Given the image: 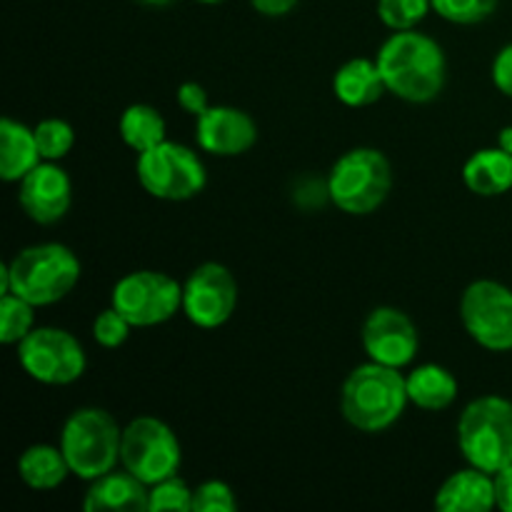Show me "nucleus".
<instances>
[{"instance_id": "obj_33", "label": "nucleus", "mask_w": 512, "mask_h": 512, "mask_svg": "<svg viewBox=\"0 0 512 512\" xmlns=\"http://www.w3.org/2000/svg\"><path fill=\"white\" fill-rule=\"evenodd\" d=\"M495 478V505L503 512H512V465L503 468Z\"/></svg>"}, {"instance_id": "obj_20", "label": "nucleus", "mask_w": 512, "mask_h": 512, "mask_svg": "<svg viewBox=\"0 0 512 512\" xmlns=\"http://www.w3.org/2000/svg\"><path fill=\"white\" fill-rule=\"evenodd\" d=\"M463 183L480 198H498L512 190V155L503 148L475 150L463 165Z\"/></svg>"}, {"instance_id": "obj_34", "label": "nucleus", "mask_w": 512, "mask_h": 512, "mask_svg": "<svg viewBox=\"0 0 512 512\" xmlns=\"http://www.w3.org/2000/svg\"><path fill=\"white\" fill-rule=\"evenodd\" d=\"M298 3L300 0H250V5L265 18H283V15L293 13Z\"/></svg>"}, {"instance_id": "obj_36", "label": "nucleus", "mask_w": 512, "mask_h": 512, "mask_svg": "<svg viewBox=\"0 0 512 512\" xmlns=\"http://www.w3.org/2000/svg\"><path fill=\"white\" fill-rule=\"evenodd\" d=\"M138 3H143V5H150V8H165V5L175 3V0H138Z\"/></svg>"}, {"instance_id": "obj_13", "label": "nucleus", "mask_w": 512, "mask_h": 512, "mask_svg": "<svg viewBox=\"0 0 512 512\" xmlns=\"http://www.w3.org/2000/svg\"><path fill=\"white\" fill-rule=\"evenodd\" d=\"M360 340H363L368 360L390 365V368L410 365L420 348V335L413 318L390 305H380L365 318Z\"/></svg>"}, {"instance_id": "obj_11", "label": "nucleus", "mask_w": 512, "mask_h": 512, "mask_svg": "<svg viewBox=\"0 0 512 512\" xmlns=\"http://www.w3.org/2000/svg\"><path fill=\"white\" fill-rule=\"evenodd\" d=\"M465 333L490 353L512 350V290L498 280H475L460 298Z\"/></svg>"}, {"instance_id": "obj_10", "label": "nucleus", "mask_w": 512, "mask_h": 512, "mask_svg": "<svg viewBox=\"0 0 512 512\" xmlns=\"http://www.w3.org/2000/svg\"><path fill=\"white\" fill-rule=\"evenodd\" d=\"M20 368L43 385H70L88 368V355L73 333L63 328H33L18 343Z\"/></svg>"}, {"instance_id": "obj_23", "label": "nucleus", "mask_w": 512, "mask_h": 512, "mask_svg": "<svg viewBox=\"0 0 512 512\" xmlns=\"http://www.w3.org/2000/svg\"><path fill=\"white\" fill-rule=\"evenodd\" d=\"M165 133H168V125L165 118L148 103H135L128 105L120 115V138L135 153H145V150L155 148L158 143H163Z\"/></svg>"}, {"instance_id": "obj_26", "label": "nucleus", "mask_w": 512, "mask_h": 512, "mask_svg": "<svg viewBox=\"0 0 512 512\" xmlns=\"http://www.w3.org/2000/svg\"><path fill=\"white\" fill-rule=\"evenodd\" d=\"M35 140H38V148L43 160H63L65 155L73 150L75 145V130L70 128V123L60 118H45L35 125Z\"/></svg>"}, {"instance_id": "obj_32", "label": "nucleus", "mask_w": 512, "mask_h": 512, "mask_svg": "<svg viewBox=\"0 0 512 512\" xmlns=\"http://www.w3.org/2000/svg\"><path fill=\"white\" fill-rule=\"evenodd\" d=\"M490 75H493L495 88L505 98H512V43L498 50V55L493 60V68H490Z\"/></svg>"}, {"instance_id": "obj_37", "label": "nucleus", "mask_w": 512, "mask_h": 512, "mask_svg": "<svg viewBox=\"0 0 512 512\" xmlns=\"http://www.w3.org/2000/svg\"><path fill=\"white\" fill-rule=\"evenodd\" d=\"M198 3H205V5H218V3H223V0H198Z\"/></svg>"}, {"instance_id": "obj_25", "label": "nucleus", "mask_w": 512, "mask_h": 512, "mask_svg": "<svg viewBox=\"0 0 512 512\" xmlns=\"http://www.w3.org/2000/svg\"><path fill=\"white\" fill-rule=\"evenodd\" d=\"M433 10L430 0H378V18L385 28L413 30Z\"/></svg>"}, {"instance_id": "obj_4", "label": "nucleus", "mask_w": 512, "mask_h": 512, "mask_svg": "<svg viewBox=\"0 0 512 512\" xmlns=\"http://www.w3.org/2000/svg\"><path fill=\"white\" fill-rule=\"evenodd\" d=\"M458 448L468 465L495 475L512 465V400L483 395L458 420Z\"/></svg>"}, {"instance_id": "obj_28", "label": "nucleus", "mask_w": 512, "mask_h": 512, "mask_svg": "<svg viewBox=\"0 0 512 512\" xmlns=\"http://www.w3.org/2000/svg\"><path fill=\"white\" fill-rule=\"evenodd\" d=\"M193 512V490L178 475L150 485V510L148 512Z\"/></svg>"}, {"instance_id": "obj_3", "label": "nucleus", "mask_w": 512, "mask_h": 512, "mask_svg": "<svg viewBox=\"0 0 512 512\" xmlns=\"http://www.w3.org/2000/svg\"><path fill=\"white\" fill-rule=\"evenodd\" d=\"M3 268L8 273V293L28 300L35 308L68 298L83 275L78 255L63 243L30 245Z\"/></svg>"}, {"instance_id": "obj_2", "label": "nucleus", "mask_w": 512, "mask_h": 512, "mask_svg": "<svg viewBox=\"0 0 512 512\" xmlns=\"http://www.w3.org/2000/svg\"><path fill=\"white\" fill-rule=\"evenodd\" d=\"M408 383L400 368L368 363L350 370L340 388V413L360 433H385L408 408Z\"/></svg>"}, {"instance_id": "obj_9", "label": "nucleus", "mask_w": 512, "mask_h": 512, "mask_svg": "<svg viewBox=\"0 0 512 512\" xmlns=\"http://www.w3.org/2000/svg\"><path fill=\"white\" fill-rule=\"evenodd\" d=\"M110 305L133 328H155L183 310V285L158 270H133L113 285Z\"/></svg>"}, {"instance_id": "obj_17", "label": "nucleus", "mask_w": 512, "mask_h": 512, "mask_svg": "<svg viewBox=\"0 0 512 512\" xmlns=\"http://www.w3.org/2000/svg\"><path fill=\"white\" fill-rule=\"evenodd\" d=\"M85 512H148L150 488L123 468L93 480L83 498Z\"/></svg>"}, {"instance_id": "obj_6", "label": "nucleus", "mask_w": 512, "mask_h": 512, "mask_svg": "<svg viewBox=\"0 0 512 512\" xmlns=\"http://www.w3.org/2000/svg\"><path fill=\"white\" fill-rule=\"evenodd\" d=\"M393 190V168L378 148H353L340 155L328 175V198L343 213L370 215Z\"/></svg>"}, {"instance_id": "obj_8", "label": "nucleus", "mask_w": 512, "mask_h": 512, "mask_svg": "<svg viewBox=\"0 0 512 512\" xmlns=\"http://www.w3.org/2000/svg\"><path fill=\"white\" fill-rule=\"evenodd\" d=\"M183 463V448L168 423L153 415H140L123 428L120 465L145 485L178 475Z\"/></svg>"}, {"instance_id": "obj_12", "label": "nucleus", "mask_w": 512, "mask_h": 512, "mask_svg": "<svg viewBox=\"0 0 512 512\" xmlns=\"http://www.w3.org/2000/svg\"><path fill=\"white\" fill-rule=\"evenodd\" d=\"M238 308V283L220 263H203L183 283V313L193 325L215 330Z\"/></svg>"}, {"instance_id": "obj_35", "label": "nucleus", "mask_w": 512, "mask_h": 512, "mask_svg": "<svg viewBox=\"0 0 512 512\" xmlns=\"http://www.w3.org/2000/svg\"><path fill=\"white\" fill-rule=\"evenodd\" d=\"M498 148H503L505 153L512 155V125H508V128H503L498 133Z\"/></svg>"}, {"instance_id": "obj_21", "label": "nucleus", "mask_w": 512, "mask_h": 512, "mask_svg": "<svg viewBox=\"0 0 512 512\" xmlns=\"http://www.w3.org/2000/svg\"><path fill=\"white\" fill-rule=\"evenodd\" d=\"M405 383H408L410 403L418 405L420 410H430V413L450 408L460 390L458 378L438 363L418 365L413 373L405 375Z\"/></svg>"}, {"instance_id": "obj_31", "label": "nucleus", "mask_w": 512, "mask_h": 512, "mask_svg": "<svg viewBox=\"0 0 512 512\" xmlns=\"http://www.w3.org/2000/svg\"><path fill=\"white\" fill-rule=\"evenodd\" d=\"M175 100H178V105L185 113L195 115V118H200V115L210 108L208 90L200 83H195V80H188V83L180 85L178 93H175Z\"/></svg>"}, {"instance_id": "obj_29", "label": "nucleus", "mask_w": 512, "mask_h": 512, "mask_svg": "<svg viewBox=\"0 0 512 512\" xmlns=\"http://www.w3.org/2000/svg\"><path fill=\"white\" fill-rule=\"evenodd\" d=\"M238 498L223 480H205L193 490V512H233Z\"/></svg>"}, {"instance_id": "obj_24", "label": "nucleus", "mask_w": 512, "mask_h": 512, "mask_svg": "<svg viewBox=\"0 0 512 512\" xmlns=\"http://www.w3.org/2000/svg\"><path fill=\"white\" fill-rule=\"evenodd\" d=\"M35 325V305L15 293L0 295V343L18 345Z\"/></svg>"}, {"instance_id": "obj_30", "label": "nucleus", "mask_w": 512, "mask_h": 512, "mask_svg": "<svg viewBox=\"0 0 512 512\" xmlns=\"http://www.w3.org/2000/svg\"><path fill=\"white\" fill-rule=\"evenodd\" d=\"M130 330H133V325H130L128 320H125L123 315L113 308V305L105 310H100L93 320L95 343L103 345V348H108V350H115V348H120V345L128 343Z\"/></svg>"}, {"instance_id": "obj_19", "label": "nucleus", "mask_w": 512, "mask_h": 512, "mask_svg": "<svg viewBox=\"0 0 512 512\" xmlns=\"http://www.w3.org/2000/svg\"><path fill=\"white\" fill-rule=\"evenodd\" d=\"M333 93L348 108H368L378 103L388 88L375 60L353 58L335 70Z\"/></svg>"}, {"instance_id": "obj_22", "label": "nucleus", "mask_w": 512, "mask_h": 512, "mask_svg": "<svg viewBox=\"0 0 512 512\" xmlns=\"http://www.w3.org/2000/svg\"><path fill=\"white\" fill-rule=\"evenodd\" d=\"M18 475L28 488L55 490L73 473H70V465L65 460L63 450L48 443H38L23 450L18 460Z\"/></svg>"}, {"instance_id": "obj_14", "label": "nucleus", "mask_w": 512, "mask_h": 512, "mask_svg": "<svg viewBox=\"0 0 512 512\" xmlns=\"http://www.w3.org/2000/svg\"><path fill=\"white\" fill-rule=\"evenodd\" d=\"M18 203L33 223L53 225L63 220L70 210L73 183L58 163L43 160L20 180Z\"/></svg>"}, {"instance_id": "obj_15", "label": "nucleus", "mask_w": 512, "mask_h": 512, "mask_svg": "<svg viewBox=\"0 0 512 512\" xmlns=\"http://www.w3.org/2000/svg\"><path fill=\"white\" fill-rule=\"evenodd\" d=\"M195 140L205 153L235 158L258 143V125L245 110L233 105H210L195 123Z\"/></svg>"}, {"instance_id": "obj_1", "label": "nucleus", "mask_w": 512, "mask_h": 512, "mask_svg": "<svg viewBox=\"0 0 512 512\" xmlns=\"http://www.w3.org/2000/svg\"><path fill=\"white\" fill-rule=\"evenodd\" d=\"M388 93L405 103H430L448 78L443 45L420 30H395L375 55Z\"/></svg>"}, {"instance_id": "obj_16", "label": "nucleus", "mask_w": 512, "mask_h": 512, "mask_svg": "<svg viewBox=\"0 0 512 512\" xmlns=\"http://www.w3.org/2000/svg\"><path fill=\"white\" fill-rule=\"evenodd\" d=\"M495 505V478L485 470H458L435 493V510L440 512H490Z\"/></svg>"}, {"instance_id": "obj_18", "label": "nucleus", "mask_w": 512, "mask_h": 512, "mask_svg": "<svg viewBox=\"0 0 512 512\" xmlns=\"http://www.w3.org/2000/svg\"><path fill=\"white\" fill-rule=\"evenodd\" d=\"M43 163L35 130L13 118L0 120V178L20 183L35 165Z\"/></svg>"}, {"instance_id": "obj_27", "label": "nucleus", "mask_w": 512, "mask_h": 512, "mask_svg": "<svg viewBox=\"0 0 512 512\" xmlns=\"http://www.w3.org/2000/svg\"><path fill=\"white\" fill-rule=\"evenodd\" d=\"M435 13L455 25H478L498 10V0H430Z\"/></svg>"}, {"instance_id": "obj_5", "label": "nucleus", "mask_w": 512, "mask_h": 512, "mask_svg": "<svg viewBox=\"0 0 512 512\" xmlns=\"http://www.w3.org/2000/svg\"><path fill=\"white\" fill-rule=\"evenodd\" d=\"M123 430L103 408H80L68 415L60 430V450L70 473L80 480L103 478L120 463Z\"/></svg>"}, {"instance_id": "obj_7", "label": "nucleus", "mask_w": 512, "mask_h": 512, "mask_svg": "<svg viewBox=\"0 0 512 512\" xmlns=\"http://www.w3.org/2000/svg\"><path fill=\"white\" fill-rule=\"evenodd\" d=\"M135 173L145 193L158 200H168V203L195 198L208 185V173L198 153L188 145L170 143V140L138 153Z\"/></svg>"}]
</instances>
